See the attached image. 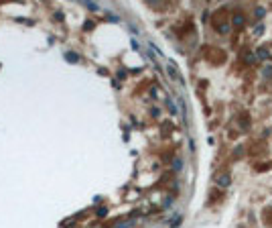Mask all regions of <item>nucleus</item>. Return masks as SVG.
Returning <instances> with one entry per match:
<instances>
[{
	"label": "nucleus",
	"mask_w": 272,
	"mask_h": 228,
	"mask_svg": "<svg viewBox=\"0 0 272 228\" xmlns=\"http://www.w3.org/2000/svg\"><path fill=\"white\" fill-rule=\"evenodd\" d=\"M219 186H223V187H226L227 186V183H230V175H223V177H219Z\"/></svg>",
	"instance_id": "7ed1b4c3"
},
{
	"label": "nucleus",
	"mask_w": 272,
	"mask_h": 228,
	"mask_svg": "<svg viewBox=\"0 0 272 228\" xmlns=\"http://www.w3.org/2000/svg\"><path fill=\"white\" fill-rule=\"evenodd\" d=\"M244 23H246V16L242 14V12H240V14H234V25H236V27H242Z\"/></svg>",
	"instance_id": "f257e3e1"
},
{
	"label": "nucleus",
	"mask_w": 272,
	"mask_h": 228,
	"mask_svg": "<svg viewBox=\"0 0 272 228\" xmlns=\"http://www.w3.org/2000/svg\"><path fill=\"white\" fill-rule=\"evenodd\" d=\"M244 59H246V63H250V65H252V63L256 61V55L250 53V51H246V53H244Z\"/></svg>",
	"instance_id": "f03ea898"
},
{
	"label": "nucleus",
	"mask_w": 272,
	"mask_h": 228,
	"mask_svg": "<svg viewBox=\"0 0 272 228\" xmlns=\"http://www.w3.org/2000/svg\"><path fill=\"white\" fill-rule=\"evenodd\" d=\"M258 55H260V57H268V51H266V47H262V49H260V53H258Z\"/></svg>",
	"instance_id": "20e7f679"
}]
</instances>
